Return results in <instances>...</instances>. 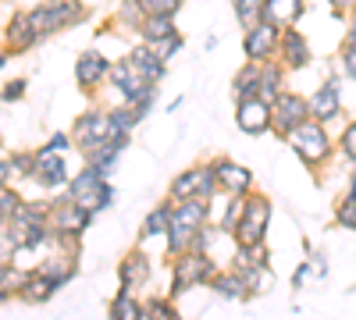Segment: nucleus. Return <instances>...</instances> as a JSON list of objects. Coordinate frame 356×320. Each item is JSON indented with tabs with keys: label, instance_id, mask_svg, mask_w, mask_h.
<instances>
[{
	"label": "nucleus",
	"instance_id": "18",
	"mask_svg": "<svg viewBox=\"0 0 356 320\" xmlns=\"http://www.w3.org/2000/svg\"><path fill=\"white\" fill-rule=\"evenodd\" d=\"M36 167H33V178L43 185V189H65L72 178H68V160L65 153H47V150H36Z\"/></svg>",
	"mask_w": 356,
	"mask_h": 320
},
{
	"label": "nucleus",
	"instance_id": "25",
	"mask_svg": "<svg viewBox=\"0 0 356 320\" xmlns=\"http://www.w3.org/2000/svg\"><path fill=\"white\" fill-rule=\"evenodd\" d=\"M136 33H139V40H143V43H157V40H164V36L178 33V28H175V18H171V15H146V18H143V25L136 28Z\"/></svg>",
	"mask_w": 356,
	"mask_h": 320
},
{
	"label": "nucleus",
	"instance_id": "41",
	"mask_svg": "<svg viewBox=\"0 0 356 320\" xmlns=\"http://www.w3.org/2000/svg\"><path fill=\"white\" fill-rule=\"evenodd\" d=\"M40 150H47V153H68L72 150V135H65V132H57V135H50Z\"/></svg>",
	"mask_w": 356,
	"mask_h": 320
},
{
	"label": "nucleus",
	"instance_id": "8",
	"mask_svg": "<svg viewBox=\"0 0 356 320\" xmlns=\"http://www.w3.org/2000/svg\"><path fill=\"white\" fill-rule=\"evenodd\" d=\"M118 93H122L125 103H143V100H157V85L146 82L132 65H129V57H122V61H114L111 65V78H107Z\"/></svg>",
	"mask_w": 356,
	"mask_h": 320
},
{
	"label": "nucleus",
	"instance_id": "19",
	"mask_svg": "<svg viewBox=\"0 0 356 320\" xmlns=\"http://www.w3.org/2000/svg\"><path fill=\"white\" fill-rule=\"evenodd\" d=\"M40 43V33H36V25L33 18H29V11H15L4 25V47L8 53H25V50H33Z\"/></svg>",
	"mask_w": 356,
	"mask_h": 320
},
{
	"label": "nucleus",
	"instance_id": "35",
	"mask_svg": "<svg viewBox=\"0 0 356 320\" xmlns=\"http://www.w3.org/2000/svg\"><path fill=\"white\" fill-rule=\"evenodd\" d=\"M146 47H150V50H154V53L161 57V61L168 65L171 57H175L178 50L186 47V40H182V33H171V36H164V40H157V43H146Z\"/></svg>",
	"mask_w": 356,
	"mask_h": 320
},
{
	"label": "nucleus",
	"instance_id": "27",
	"mask_svg": "<svg viewBox=\"0 0 356 320\" xmlns=\"http://www.w3.org/2000/svg\"><path fill=\"white\" fill-rule=\"evenodd\" d=\"M107 118H111V132H114V135H132V128L143 121L132 103H118V107H111V110H107Z\"/></svg>",
	"mask_w": 356,
	"mask_h": 320
},
{
	"label": "nucleus",
	"instance_id": "31",
	"mask_svg": "<svg viewBox=\"0 0 356 320\" xmlns=\"http://www.w3.org/2000/svg\"><path fill=\"white\" fill-rule=\"evenodd\" d=\"M211 288H214V292L218 296H228V299H246V288H243V278L239 274H214V281H211Z\"/></svg>",
	"mask_w": 356,
	"mask_h": 320
},
{
	"label": "nucleus",
	"instance_id": "29",
	"mask_svg": "<svg viewBox=\"0 0 356 320\" xmlns=\"http://www.w3.org/2000/svg\"><path fill=\"white\" fill-rule=\"evenodd\" d=\"M111 320H143V303L129 292V288H122V292L114 296V303H111Z\"/></svg>",
	"mask_w": 356,
	"mask_h": 320
},
{
	"label": "nucleus",
	"instance_id": "32",
	"mask_svg": "<svg viewBox=\"0 0 356 320\" xmlns=\"http://www.w3.org/2000/svg\"><path fill=\"white\" fill-rule=\"evenodd\" d=\"M232 267L235 271H239V267H267V249L264 246H239Z\"/></svg>",
	"mask_w": 356,
	"mask_h": 320
},
{
	"label": "nucleus",
	"instance_id": "3",
	"mask_svg": "<svg viewBox=\"0 0 356 320\" xmlns=\"http://www.w3.org/2000/svg\"><path fill=\"white\" fill-rule=\"evenodd\" d=\"M29 18H33L40 40H47V36H57L65 28L79 25L86 18V4L82 0H43V4L29 8Z\"/></svg>",
	"mask_w": 356,
	"mask_h": 320
},
{
	"label": "nucleus",
	"instance_id": "17",
	"mask_svg": "<svg viewBox=\"0 0 356 320\" xmlns=\"http://www.w3.org/2000/svg\"><path fill=\"white\" fill-rule=\"evenodd\" d=\"M75 78H79V85H82L86 93H97L100 85L111 78V61H107L100 50L89 47V50L79 53V61H75Z\"/></svg>",
	"mask_w": 356,
	"mask_h": 320
},
{
	"label": "nucleus",
	"instance_id": "15",
	"mask_svg": "<svg viewBox=\"0 0 356 320\" xmlns=\"http://www.w3.org/2000/svg\"><path fill=\"white\" fill-rule=\"evenodd\" d=\"M235 125H239V132H246V135L271 132V103H264L260 96L235 100Z\"/></svg>",
	"mask_w": 356,
	"mask_h": 320
},
{
	"label": "nucleus",
	"instance_id": "34",
	"mask_svg": "<svg viewBox=\"0 0 356 320\" xmlns=\"http://www.w3.org/2000/svg\"><path fill=\"white\" fill-rule=\"evenodd\" d=\"M146 18L143 4L139 0H122V8H118V25H125V28H139Z\"/></svg>",
	"mask_w": 356,
	"mask_h": 320
},
{
	"label": "nucleus",
	"instance_id": "7",
	"mask_svg": "<svg viewBox=\"0 0 356 320\" xmlns=\"http://www.w3.org/2000/svg\"><path fill=\"white\" fill-rule=\"evenodd\" d=\"M289 146L314 167V164H324V160L332 157V135H328V128H324L321 121L310 118L296 132H289Z\"/></svg>",
	"mask_w": 356,
	"mask_h": 320
},
{
	"label": "nucleus",
	"instance_id": "4",
	"mask_svg": "<svg viewBox=\"0 0 356 320\" xmlns=\"http://www.w3.org/2000/svg\"><path fill=\"white\" fill-rule=\"evenodd\" d=\"M218 274V264L203 249H189L182 256H175L171 264V296H182L196 285H211Z\"/></svg>",
	"mask_w": 356,
	"mask_h": 320
},
{
	"label": "nucleus",
	"instance_id": "22",
	"mask_svg": "<svg viewBox=\"0 0 356 320\" xmlns=\"http://www.w3.org/2000/svg\"><path fill=\"white\" fill-rule=\"evenodd\" d=\"M285 93V68L278 65V61H267V65H260V100L264 103H275L278 96Z\"/></svg>",
	"mask_w": 356,
	"mask_h": 320
},
{
	"label": "nucleus",
	"instance_id": "20",
	"mask_svg": "<svg viewBox=\"0 0 356 320\" xmlns=\"http://www.w3.org/2000/svg\"><path fill=\"white\" fill-rule=\"evenodd\" d=\"M129 65H132L146 82H150V85H161V78H164V71H168V65H164L146 43H139V47L129 50Z\"/></svg>",
	"mask_w": 356,
	"mask_h": 320
},
{
	"label": "nucleus",
	"instance_id": "46",
	"mask_svg": "<svg viewBox=\"0 0 356 320\" xmlns=\"http://www.w3.org/2000/svg\"><path fill=\"white\" fill-rule=\"evenodd\" d=\"M342 71L356 82V50H342Z\"/></svg>",
	"mask_w": 356,
	"mask_h": 320
},
{
	"label": "nucleus",
	"instance_id": "5",
	"mask_svg": "<svg viewBox=\"0 0 356 320\" xmlns=\"http://www.w3.org/2000/svg\"><path fill=\"white\" fill-rule=\"evenodd\" d=\"M218 196V178H214V164H193L182 174L171 178V199L182 203V199H203L211 203Z\"/></svg>",
	"mask_w": 356,
	"mask_h": 320
},
{
	"label": "nucleus",
	"instance_id": "13",
	"mask_svg": "<svg viewBox=\"0 0 356 320\" xmlns=\"http://www.w3.org/2000/svg\"><path fill=\"white\" fill-rule=\"evenodd\" d=\"M307 103H310V118L314 121H321V125L335 121L342 114V75H328L314 90V96H307Z\"/></svg>",
	"mask_w": 356,
	"mask_h": 320
},
{
	"label": "nucleus",
	"instance_id": "42",
	"mask_svg": "<svg viewBox=\"0 0 356 320\" xmlns=\"http://www.w3.org/2000/svg\"><path fill=\"white\" fill-rule=\"evenodd\" d=\"M11 160H15V174H29V178H33V167H36V157L33 153H11Z\"/></svg>",
	"mask_w": 356,
	"mask_h": 320
},
{
	"label": "nucleus",
	"instance_id": "38",
	"mask_svg": "<svg viewBox=\"0 0 356 320\" xmlns=\"http://www.w3.org/2000/svg\"><path fill=\"white\" fill-rule=\"evenodd\" d=\"M25 93H29V78H11L4 90H0V100H4V103H18Z\"/></svg>",
	"mask_w": 356,
	"mask_h": 320
},
{
	"label": "nucleus",
	"instance_id": "2",
	"mask_svg": "<svg viewBox=\"0 0 356 320\" xmlns=\"http://www.w3.org/2000/svg\"><path fill=\"white\" fill-rule=\"evenodd\" d=\"M68 199L75 203V207H82L86 214H100V210H107L114 203V189L107 182V174H100L97 167L86 164L68 182Z\"/></svg>",
	"mask_w": 356,
	"mask_h": 320
},
{
	"label": "nucleus",
	"instance_id": "45",
	"mask_svg": "<svg viewBox=\"0 0 356 320\" xmlns=\"http://www.w3.org/2000/svg\"><path fill=\"white\" fill-rule=\"evenodd\" d=\"M15 178V160H11V153H0V185H8Z\"/></svg>",
	"mask_w": 356,
	"mask_h": 320
},
{
	"label": "nucleus",
	"instance_id": "9",
	"mask_svg": "<svg viewBox=\"0 0 356 320\" xmlns=\"http://www.w3.org/2000/svg\"><path fill=\"white\" fill-rule=\"evenodd\" d=\"M303 121H310V103L307 96H296V93H282L275 103H271V132L289 139V132H296Z\"/></svg>",
	"mask_w": 356,
	"mask_h": 320
},
{
	"label": "nucleus",
	"instance_id": "21",
	"mask_svg": "<svg viewBox=\"0 0 356 320\" xmlns=\"http://www.w3.org/2000/svg\"><path fill=\"white\" fill-rule=\"evenodd\" d=\"M303 0H264V18L260 22H271L275 28H292L296 22L303 18Z\"/></svg>",
	"mask_w": 356,
	"mask_h": 320
},
{
	"label": "nucleus",
	"instance_id": "24",
	"mask_svg": "<svg viewBox=\"0 0 356 320\" xmlns=\"http://www.w3.org/2000/svg\"><path fill=\"white\" fill-rule=\"evenodd\" d=\"M118 274H122V288H132L139 285V281H146L150 278V264H146V256L136 249V253H129L125 260H122V267H118Z\"/></svg>",
	"mask_w": 356,
	"mask_h": 320
},
{
	"label": "nucleus",
	"instance_id": "28",
	"mask_svg": "<svg viewBox=\"0 0 356 320\" xmlns=\"http://www.w3.org/2000/svg\"><path fill=\"white\" fill-rule=\"evenodd\" d=\"M168 228H171V199L161 203V207L150 210V217L143 221V231H139V239H154V235H168Z\"/></svg>",
	"mask_w": 356,
	"mask_h": 320
},
{
	"label": "nucleus",
	"instance_id": "12",
	"mask_svg": "<svg viewBox=\"0 0 356 320\" xmlns=\"http://www.w3.org/2000/svg\"><path fill=\"white\" fill-rule=\"evenodd\" d=\"M72 132H75V135H72V142L82 150V157H86V153H93L97 146H104L107 139H114L107 110H86L82 118L75 121V128H72Z\"/></svg>",
	"mask_w": 356,
	"mask_h": 320
},
{
	"label": "nucleus",
	"instance_id": "26",
	"mask_svg": "<svg viewBox=\"0 0 356 320\" xmlns=\"http://www.w3.org/2000/svg\"><path fill=\"white\" fill-rule=\"evenodd\" d=\"M232 93H235V100L257 96V93H260V65L246 61L239 71H235V78H232Z\"/></svg>",
	"mask_w": 356,
	"mask_h": 320
},
{
	"label": "nucleus",
	"instance_id": "14",
	"mask_svg": "<svg viewBox=\"0 0 356 320\" xmlns=\"http://www.w3.org/2000/svg\"><path fill=\"white\" fill-rule=\"evenodd\" d=\"M214 178H218V192H225V196L246 199V196L253 192V171L243 167L239 160L218 157V160H214Z\"/></svg>",
	"mask_w": 356,
	"mask_h": 320
},
{
	"label": "nucleus",
	"instance_id": "37",
	"mask_svg": "<svg viewBox=\"0 0 356 320\" xmlns=\"http://www.w3.org/2000/svg\"><path fill=\"white\" fill-rule=\"evenodd\" d=\"M143 4V11L146 15H178V8H182V0H139Z\"/></svg>",
	"mask_w": 356,
	"mask_h": 320
},
{
	"label": "nucleus",
	"instance_id": "23",
	"mask_svg": "<svg viewBox=\"0 0 356 320\" xmlns=\"http://www.w3.org/2000/svg\"><path fill=\"white\" fill-rule=\"evenodd\" d=\"M57 288H61V285H57L54 278H47V274H40V271H29V278H25V285H22L18 296H22L25 303H47Z\"/></svg>",
	"mask_w": 356,
	"mask_h": 320
},
{
	"label": "nucleus",
	"instance_id": "1",
	"mask_svg": "<svg viewBox=\"0 0 356 320\" xmlns=\"http://www.w3.org/2000/svg\"><path fill=\"white\" fill-rule=\"evenodd\" d=\"M211 221V203L203 199H182L171 207V228H168V256H182L196 249L200 235Z\"/></svg>",
	"mask_w": 356,
	"mask_h": 320
},
{
	"label": "nucleus",
	"instance_id": "47",
	"mask_svg": "<svg viewBox=\"0 0 356 320\" xmlns=\"http://www.w3.org/2000/svg\"><path fill=\"white\" fill-rule=\"evenodd\" d=\"M328 4H332V8L339 11V15H349V11L356 8V0H328Z\"/></svg>",
	"mask_w": 356,
	"mask_h": 320
},
{
	"label": "nucleus",
	"instance_id": "33",
	"mask_svg": "<svg viewBox=\"0 0 356 320\" xmlns=\"http://www.w3.org/2000/svg\"><path fill=\"white\" fill-rule=\"evenodd\" d=\"M22 196L15 192V189H8V185H0V228H8L11 224V217L18 214V207H22Z\"/></svg>",
	"mask_w": 356,
	"mask_h": 320
},
{
	"label": "nucleus",
	"instance_id": "39",
	"mask_svg": "<svg viewBox=\"0 0 356 320\" xmlns=\"http://www.w3.org/2000/svg\"><path fill=\"white\" fill-rule=\"evenodd\" d=\"M239 214H243V199L228 196V207H225V217H221V231H235V224H239Z\"/></svg>",
	"mask_w": 356,
	"mask_h": 320
},
{
	"label": "nucleus",
	"instance_id": "40",
	"mask_svg": "<svg viewBox=\"0 0 356 320\" xmlns=\"http://www.w3.org/2000/svg\"><path fill=\"white\" fill-rule=\"evenodd\" d=\"M335 221H339L342 228H353V231H356V199L346 196V199L339 203V217H335Z\"/></svg>",
	"mask_w": 356,
	"mask_h": 320
},
{
	"label": "nucleus",
	"instance_id": "11",
	"mask_svg": "<svg viewBox=\"0 0 356 320\" xmlns=\"http://www.w3.org/2000/svg\"><path fill=\"white\" fill-rule=\"evenodd\" d=\"M278 40H282V28H275L271 22H257L253 28H246V36H243L246 61H253V65L278 61Z\"/></svg>",
	"mask_w": 356,
	"mask_h": 320
},
{
	"label": "nucleus",
	"instance_id": "6",
	"mask_svg": "<svg viewBox=\"0 0 356 320\" xmlns=\"http://www.w3.org/2000/svg\"><path fill=\"white\" fill-rule=\"evenodd\" d=\"M267 224H271V203L264 196H246L243 199V214H239V224H235V242L239 246H264V235H267Z\"/></svg>",
	"mask_w": 356,
	"mask_h": 320
},
{
	"label": "nucleus",
	"instance_id": "16",
	"mask_svg": "<svg viewBox=\"0 0 356 320\" xmlns=\"http://www.w3.org/2000/svg\"><path fill=\"white\" fill-rule=\"evenodd\" d=\"M310 57H314V50H310V40L300 33V28H282V40H278V65L285 68V71H300V68H307L310 65Z\"/></svg>",
	"mask_w": 356,
	"mask_h": 320
},
{
	"label": "nucleus",
	"instance_id": "30",
	"mask_svg": "<svg viewBox=\"0 0 356 320\" xmlns=\"http://www.w3.org/2000/svg\"><path fill=\"white\" fill-rule=\"evenodd\" d=\"M232 11H235V18H239L243 33H246V28H253L264 18V0H232Z\"/></svg>",
	"mask_w": 356,
	"mask_h": 320
},
{
	"label": "nucleus",
	"instance_id": "43",
	"mask_svg": "<svg viewBox=\"0 0 356 320\" xmlns=\"http://www.w3.org/2000/svg\"><path fill=\"white\" fill-rule=\"evenodd\" d=\"M342 153L356 164V121H349V128L342 132Z\"/></svg>",
	"mask_w": 356,
	"mask_h": 320
},
{
	"label": "nucleus",
	"instance_id": "36",
	"mask_svg": "<svg viewBox=\"0 0 356 320\" xmlns=\"http://www.w3.org/2000/svg\"><path fill=\"white\" fill-rule=\"evenodd\" d=\"M143 320H178V313L168 299H150L143 303Z\"/></svg>",
	"mask_w": 356,
	"mask_h": 320
},
{
	"label": "nucleus",
	"instance_id": "44",
	"mask_svg": "<svg viewBox=\"0 0 356 320\" xmlns=\"http://www.w3.org/2000/svg\"><path fill=\"white\" fill-rule=\"evenodd\" d=\"M342 50H356V8L346 15V36H342Z\"/></svg>",
	"mask_w": 356,
	"mask_h": 320
},
{
	"label": "nucleus",
	"instance_id": "48",
	"mask_svg": "<svg viewBox=\"0 0 356 320\" xmlns=\"http://www.w3.org/2000/svg\"><path fill=\"white\" fill-rule=\"evenodd\" d=\"M4 65H8V50H0V71H4Z\"/></svg>",
	"mask_w": 356,
	"mask_h": 320
},
{
	"label": "nucleus",
	"instance_id": "10",
	"mask_svg": "<svg viewBox=\"0 0 356 320\" xmlns=\"http://www.w3.org/2000/svg\"><path fill=\"white\" fill-rule=\"evenodd\" d=\"M89 224H93V214H86L82 207H75L68 196L61 203H50V231H54V239L75 242Z\"/></svg>",
	"mask_w": 356,
	"mask_h": 320
}]
</instances>
